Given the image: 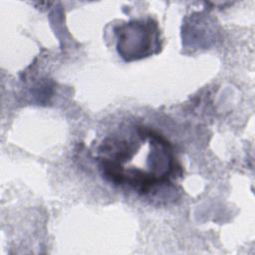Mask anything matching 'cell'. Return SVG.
Wrapping results in <instances>:
<instances>
[{
	"mask_svg": "<svg viewBox=\"0 0 255 255\" xmlns=\"http://www.w3.org/2000/svg\"><path fill=\"white\" fill-rule=\"evenodd\" d=\"M118 33V50L126 60L137 59L150 53L153 38H157L150 24L142 22L128 23L122 26Z\"/></svg>",
	"mask_w": 255,
	"mask_h": 255,
	"instance_id": "1",
	"label": "cell"
}]
</instances>
